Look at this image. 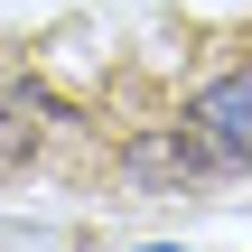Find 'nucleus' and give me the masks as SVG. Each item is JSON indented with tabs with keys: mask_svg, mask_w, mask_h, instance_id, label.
<instances>
[{
	"mask_svg": "<svg viewBox=\"0 0 252 252\" xmlns=\"http://www.w3.org/2000/svg\"><path fill=\"white\" fill-rule=\"evenodd\" d=\"M187 131L206 140V159H215V168H252V65H224V75H206V84H196Z\"/></svg>",
	"mask_w": 252,
	"mask_h": 252,
	"instance_id": "f257e3e1",
	"label": "nucleus"
},
{
	"mask_svg": "<svg viewBox=\"0 0 252 252\" xmlns=\"http://www.w3.org/2000/svg\"><path fill=\"white\" fill-rule=\"evenodd\" d=\"M37 159V94H0V178Z\"/></svg>",
	"mask_w": 252,
	"mask_h": 252,
	"instance_id": "f03ea898",
	"label": "nucleus"
}]
</instances>
